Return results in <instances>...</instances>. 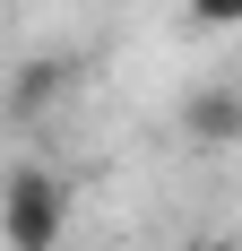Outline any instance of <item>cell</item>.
I'll return each instance as SVG.
<instances>
[{
    "mask_svg": "<svg viewBox=\"0 0 242 251\" xmlns=\"http://www.w3.org/2000/svg\"><path fill=\"white\" fill-rule=\"evenodd\" d=\"M191 26H242V0H191Z\"/></svg>",
    "mask_w": 242,
    "mask_h": 251,
    "instance_id": "obj_4",
    "label": "cell"
},
{
    "mask_svg": "<svg viewBox=\"0 0 242 251\" xmlns=\"http://www.w3.org/2000/svg\"><path fill=\"white\" fill-rule=\"evenodd\" d=\"M182 139L208 148V156L242 148V87H199V96L182 104Z\"/></svg>",
    "mask_w": 242,
    "mask_h": 251,
    "instance_id": "obj_2",
    "label": "cell"
},
{
    "mask_svg": "<svg viewBox=\"0 0 242 251\" xmlns=\"http://www.w3.org/2000/svg\"><path fill=\"white\" fill-rule=\"evenodd\" d=\"M191 251H242V243H234V234H208V243H191Z\"/></svg>",
    "mask_w": 242,
    "mask_h": 251,
    "instance_id": "obj_5",
    "label": "cell"
},
{
    "mask_svg": "<svg viewBox=\"0 0 242 251\" xmlns=\"http://www.w3.org/2000/svg\"><path fill=\"white\" fill-rule=\"evenodd\" d=\"M0 234H9V251H52L70 234V182L44 165H18L0 191Z\"/></svg>",
    "mask_w": 242,
    "mask_h": 251,
    "instance_id": "obj_1",
    "label": "cell"
},
{
    "mask_svg": "<svg viewBox=\"0 0 242 251\" xmlns=\"http://www.w3.org/2000/svg\"><path fill=\"white\" fill-rule=\"evenodd\" d=\"M70 87H78V61L44 52V61H26V70H18V87H9V113H18V122H35V113H52Z\"/></svg>",
    "mask_w": 242,
    "mask_h": 251,
    "instance_id": "obj_3",
    "label": "cell"
}]
</instances>
